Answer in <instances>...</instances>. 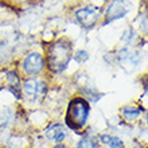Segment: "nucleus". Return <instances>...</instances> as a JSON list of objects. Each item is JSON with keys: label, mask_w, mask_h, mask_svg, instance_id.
I'll return each mask as SVG.
<instances>
[{"label": "nucleus", "mask_w": 148, "mask_h": 148, "mask_svg": "<svg viewBox=\"0 0 148 148\" xmlns=\"http://www.w3.org/2000/svg\"><path fill=\"white\" fill-rule=\"evenodd\" d=\"M71 58V45L65 39L55 42L49 49L47 53V63L51 71L61 73L67 67Z\"/></svg>", "instance_id": "f257e3e1"}, {"label": "nucleus", "mask_w": 148, "mask_h": 148, "mask_svg": "<svg viewBox=\"0 0 148 148\" xmlns=\"http://www.w3.org/2000/svg\"><path fill=\"white\" fill-rule=\"evenodd\" d=\"M89 110L90 108L88 101H85L81 97L73 98L66 110V117H65L66 125L75 131L84 128L89 117Z\"/></svg>", "instance_id": "f03ea898"}, {"label": "nucleus", "mask_w": 148, "mask_h": 148, "mask_svg": "<svg viewBox=\"0 0 148 148\" xmlns=\"http://www.w3.org/2000/svg\"><path fill=\"white\" fill-rule=\"evenodd\" d=\"M129 11V4L125 0H113L109 4V7L106 10V22H113L116 19H121L124 18Z\"/></svg>", "instance_id": "7ed1b4c3"}, {"label": "nucleus", "mask_w": 148, "mask_h": 148, "mask_svg": "<svg viewBox=\"0 0 148 148\" xmlns=\"http://www.w3.org/2000/svg\"><path fill=\"white\" fill-rule=\"evenodd\" d=\"M98 15H100V10H97V8H94V7H84L75 12L77 20L85 28L93 27L94 24H96V22H97Z\"/></svg>", "instance_id": "20e7f679"}, {"label": "nucleus", "mask_w": 148, "mask_h": 148, "mask_svg": "<svg viewBox=\"0 0 148 148\" xmlns=\"http://www.w3.org/2000/svg\"><path fill=\"white\" fill-rule=\"evenodd\" d=\"M43 65H45V62H43L42 55L38 53H32L24 59L23 69L27 74H38L42 71Z\"/></svg>", "instance_id": "39448f33"}, {"label": "nucleus", "mask_w": 148, "mask_h": 148, "mask_svg": "<svg viewBox=\"0 0 148 148\" xmlns=\"http://www.w3.org/2000/svg\"><path fill=\"white\" fill-rule=\"evenodd\" d=\"M24 92L30 97L36 98L38 96H42L46 92V85L42 81H36V79H28L24 82Z\"/></svg>", "instance_id": "423d86ee"}, {"label": "nucleus", "mask_w": 148, "mask_h": 148, "mask_svg": "<svg viewBox=\"0 0 148 148\" xmlns=\"http://www.w3.org/2000/svg\"><path fill=\"white\" fill-rule=\"evenodd\" d=\"M45 133H46L47 139L54 140V141H62L66 137V131H65V128H63L62 125H59V124L49 125Z\"/></svg>", "instance_id": "0eeeda50"}, {"label": "nucleus", "mask_w": 148, "mask_h": 148, "mask_svg": "<svg viewBox=\"0 0 148 148\" xmlns=\"http://www.w3.org/2000/svg\"><path fill=\"white\" fill-rule=\"evenodd\" d=\"M121 113H123V117L127 121H133L141 114V109L140 108H135V106H125Z\"/></svg>", "instance_id": "6e6552de"}, {"label": "nucleus", "mask_w": 148, "mask_h": 148, "mask_svg": "<svg viewBox=\"0 0 148 148\" xmlns=\"http://www.w3.org/2000/svg\"><path fill=\"white\" fill-rule=\"evenodd\" d=\"M101 141L108 144L110 148H125L124 143L116 136H110V135H102L101 136Z\"/></svg>", "instance_id": "1a4fd4ad"}, {"label": "nucleus", "mask_w": 148, "mask_h": 148, "mask_svg": "<svg viewBox=\"0 0 148 148\" xmlns=\"http://www.w3.org/2000/svg\"><path fill=\"white\" fill-rule=\"evenodd\" d=\"M78 148H97V144H96L93 137L88 136V137H84L82 140H79Z\"/></svg>", "instance_id": "9d476101"}, {"label": "nucleus", "mask_w": 148, "mask_h": 148, "mask_svg": "<svg viewBox=\"0 0 148 148\" xmlns=\"http://www.w3.org/2000/svg\"><path fill=\"white\" fill-rule=\"evenodd\" d=\"M88 58H89V54L84 50H78L75 54V59L78 62H85V61H88Z\"/></svg>", "instance_id": "9b49d317"}, {"label": "nucleus", "mask_w": 148, "mask_h": 148, "mask_svg": "<svg viewBox=\"0 0 148 148\" xmlns=\"http://www.w3.org/2000/svg\"><path fill=\"white\" fill-rule=\"evenodd\" d=\"M141 26H143V28H144L145 31H148V16H147V18H144V20H143Z\"/></svg>", "instance_id": "f8f14e48"}, {"label": "nucleus", "mask_w": 148, "mask_h": 148, "mask_svg": "<svg viewBox=\"0 0 148 148\" xmlns=\"http://www.w3.org/2000/svg\"><path fill=\"white\" fill-rule=\"evenodd\" d=\"M54 148H66V147H65V145H55Z\"/></svg>", "instance_id": "ddd939ff"}, {"label": "nucleus", "mask_w": 148, "mask_h": 148, "mask_svg": "<svg viewBox=\"0 0 148 148\" xmlns=\"http://www.w3.org/2000/svg\"><path fill=\"white\" fill-rule=\"evenodd\" d=\"M147 121H148V114H147Z\"/></svg>", "instance_id": "4468645a"}]
</instances>
